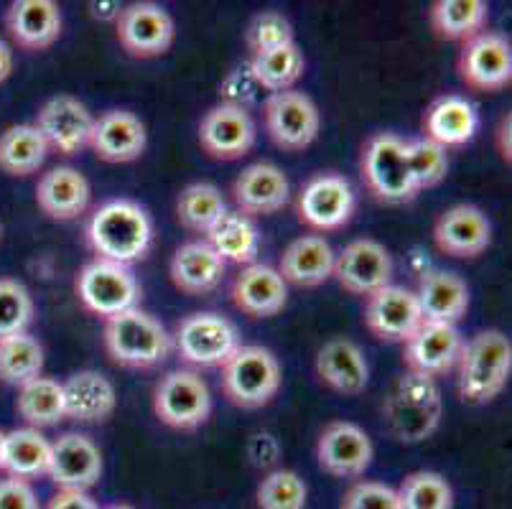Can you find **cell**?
I'll return each mask as SVG.
<instances>
[{
  "label": "cell",
  "mask_w": 512,
  "mask_h": 509,
  "mask_svg": "<svg viewBox=\"0 0 512 509\" xmlns=\"http://www.w3.org/2000/svg\"><path fill=\"white\" fill-rule=\"evenodd\" d=\"M105 509H136V507H130V504H113V507H105Z\"/></svg>",
  "instance_id": "cell-55"
},
{
  "label": "cell",
  "mask_w": 512,
  "mask_h": 509,
  "mask_svg": "<svg viewBox=\"0 0 512 509\" xmlns=\"http://www.w3.org/2000/svg\"><path fill=\"white\" fill-rule=\"evenodd\" d=\"M444 415V400L434 380L406 372L390 387L383 403V420L398 443L416 446L436 433Z\"/></svg>",
  "instance_id": "cell-3"
},
{
  "label": "cell",
  "mask_w": 512,
  "mask_h": 509,
  "mask_svg": "<svg viewBox=\"0 0 512 509\" xmlns=\"http://www.w3.org/2000/svg\"><path fill=\"white\" fill-rule=\"evenodd\" d=\"M258 92L260 87L253 79V74H250L248 64L232 69V72L220 82V102L242 107V110H248V107L258 100Z\"/></svg>",
  "instance_id": "cell-47"
},
{
  "label": "cell",
  "mask_w": 512,
  "mask_h": 509,
  "mask_svg": "<svg viewBox=\"0 0 512 509\" xmlns=\"http://www.w3.org/2000/svg\"><path fill=\"white\" fill-rule=\"evenodd\" d=\"M258 130L248 110L217 102L199 120V146L214 161H240L255 146Z\"/></svg>",
  "instance_id": "cell-16"
},
{
  "label": "cell",
  "mask_w": 512,
  "mask_h": 509,
  "mask_svg": "<svg viewBox=\"0 0 512 509\" xmlns=\"http://www.w3.org/2000/svg\"><path fill=\"white\" fill-rule=\"evenodd\" d=\"M0 509H41L31 482L6 476L0 479Z\"/></svg>",
  "instance_id": "cell-49"
},
{
  "label": "cell",
  "mask_w": 512,
  "mask_h": 509,
  "mask_svg": "<svg viewBox=\"0 0 512 509\" xmlns=\"http://www.w3.org/2000/svg\"><path fill=\"white\" fill-rule=\"evenodd\" d=\"M171 283L186 296H207L222 286L227 263L212 250L207 240H189L176 247L169 263Z\"/></svg>",
  "instance_id": "cell-28"
},
{
  "label": "cell",
  "mask_w": 512,
  "mask_h": 509,
  "mask_svg": "<svg viewBox=\"0 0 512 509\" xmlns=\"http://www.w3.org/2000/svg\"><path fill=\"white\" fill-rule=\"evenodd\" d=\"M423 324L416 293L403 286H385L365 301V326L375 339L406 344Z\"/></svg>",
  "instance_id": "cell-18"
},
{
  "label": "cell",
  "mask_w": 512,
  "mask_h": 509,
  "mask_svg": "<svg viewBox=\"0 0 512 509\" xmlns=\"http://www.w3.org/2000/svg\"><path fill=\"white\" fill-rule=\"evenodd\" d=\"M245 454H248V461L255 469L268 474V471L278 469V464H281L283 448L281 441L271 431H255L245 443Z\"/></svg>",
  "instance_id": "cell-48"
},
{
  "label": "cell",
  "mask_w": 512,
  "mask_h": 509,
  "mask_svg": "<svg viewBox=\"0 0 512 509\" xmlns=\"http://www.w3.org/2000/svg\"><path fill=\"white\" fill-rule=\"evenodd\" d=\"M395 492L400 509H454V489L439 471H413Z\"/></svg>",
  "instance_id": "cell-41"
},
{
  "label": "cell",
  "mask_w": 512,
  "mask_h": 509,
  "mask_svg": "<svg viewBox=\"0 0 512 509\" xmlns=\"http://www.w3.org/2000/svg\"><path fill=\"white\" fill-rule=\"evenodd\" d=\"M64 418L74 423H105L118 408L115 385L97 370H79L62 382Z\"/></svg>",
  "instance_id": "cell-29"
},
{
  "label": "cell",
  "mask_w": 512,
  "mask_h": 509,
  "mask_svg": "<svg viewBox=\"0 0 512 509\" xmlns=\"http://www.w3.org/2000/svg\"><path fill=\"white\" fill-rule=\"evenodd\" d=\"M263 123L276 148L286 153H301L319 138L321 112L306 92H276L265 97Z\"/></svg>",
  "instance_id": "cell-10"
},
{
  "label": "cell",
  "mask_w": 512,
  "mask_h": 509,
  "mask_svg": "<svg viewBox=\"0 0 512 509\" xmlns=\"http://www.w3.org/2000/svg\"><path fill=\"white\" fill-rule=\"evenodd\" d=\"M456 72L469 90L500 92L512 84V44L505 34L482 31L464 41L456 56Z\"/></svg>",
  "instance_id": "cell-13"
},
{
  "label": "cell",
  "mask_w": 512,
  "mask_h": 509,
  "mask_svg": "<svg viewBox=\"0 0 512 509\" xmlns=\"http://www.w3.org/2000/svg\"><path fill=\"white\" fill-rule=\"evenodd\" d=\"M153 415L174 431H197L212 415V392L194 370L166 372L153 387Z\"/></svg>",
  "instance_id": "cell-9"
},
{
  "label": "cell",
  "mask_w": 512,
  "mask_h": 509,
  "mask_svg": "<svg viewBox=\"0 0 512 509\" xmlns=\"http://www.w3.org/2000/svg\"><path fill=\"white\" fill-rule=\"evenodd\" d=\"M334 258L337 252L324 237L301 235L283 250L278 260V273L286 280V286L319 288L332 278Z\"/></svg>",
  "instance_id": "cell-31"
},
{
  "label": "cell",
  "mask_w": 512,
  "mask_h": 509,
  "mask_svg": "<svg viewBox=\"0 0 512 509\" xmlns=\"http://www.w3.org/2000/svg\"><path fill=\"white\" fill-rule=\"evenodd\" d=\"M13 72V49L0 39V84L6 82Z\"/></svg>",
  "instance_id": "cell-53"
},
{
  "label": "cell",
  "mask_w": 512,
  "mask_h": 509,
  "mask_svg": "<svg viewBox=\"0 0 512 509\" xmlns=\"http://www.w3.org/2000/svg\"><path fill=\"white\" fill-rule=\"evenodd\" d=\"M225 212L227 199L222 196L220 186L209 184V181H197V184L184 186L179 199H176L179 224L184 230L194 232V235H207Z\"/></svg>",
  "instance_id": "cell-39"
},
{
  "label": "cell",
  "mask_w": 512,
  "mask_h": 509,
  "mask_svg": "<svg viewBox=\"0 0 512 509\" xmlns=\"http://www.w3.org/2000/svg\"><path fill=\"white\" fill-rule=\"evenodd\" d=\"M403 347H406L403 362H406L408 372L436 382L439 377H446L451 370H456L464 339L456 326L423 321L421 329Z\"/></svg>",
  "instance_id": "cell-20"
},
{
  "label": "cell",
  "mask_w": 512,
  "mask_h": 509,
  "mask_svg": "<svg viewBox=\"0 0 512 509\" xmlns=\"http://www.w3.org/2000/svg\"><path fill=\"white\" fill-rule=\"evenodd\" d=\"M357 196L352 184L344 176L332 174H316L301 186L296 196V214L299 222L306 224L309 230L319 232H337L347 227L355 217Z\"/></svg>",
  "instance_id": "cell-11"
},
{
  "label": "cell",
  "mask_w": 512,
  "mask_h": 509,
  "mask_svg": "<svg viewBox=\"0 0 512 509\" xmlns=\"http://www.w3.org/2000/svg\"><path fill=\"white\" fill-rule=\"evenodd\" d=\"M220 370L222 395L235 408H265L273 403L281 390V362L271 349L260 347V344H240Z\"/></svg>",
  "instance_id": "cell-5"
},
{
  "label": "cell",
  "mask_w": 512,
  "mask_h": 509,
  "mask_svg": "<svg viewBox=\"0 0 512 509\" xmlns=\"http://www.w3.org/2000/svg\"><path fill=\"white\" fill-rule=\"evenodd\" d=\"M49 146L34 123L8 125L0 133V171L8 176H31L44 166Z\"/></svg>",
  "instance_id": "cell-36"
},
{
  "label": "cell",
  "mask_w": 512,
  "mask_h": 509,
  "mask_svg": "<svg viewBox=\"0 0 512 509\" xmlns=\"http://www.w3.org/2000/svg\"><path fill=\"white\" fill-rule=\"evenodd\" d=\"M51 464V441L36 428H16L6 433V446H3V464L0 471H6L13 479H39L49 474Z\"/></svg>",
  "instance_id": "cell-34"
},
{
  "label": "cell",
  "mask_w": 512,
  "mask_h": 509,
  "mask_svg": "<svg viewBox=\"0 0 512 509\" xmlns=\"http://www.w3.org/2000/svg\"><path fill=\"white\" fill-rule=\"evenodd\" d=\"M309 502V487L296 471L273 469L260 479L255 489V504L258 509H306Z\"/></svg>",
  "instance_id": "cell-42"
},
{
  "label": "cell",
  "mask_w": 512,
  "mask_h": 509,
  "mask_svg": "<svg viewBox=\"0 0 512 509\" xmlns=\"http://www.w3.org/2000/svg\"><path fill=\"white\" fill-rule=\"evenodd\" d=\"M46 354L41 342L29 331L0 339V382L21 387L41 377Z\"/></svg>",
  "instance_id": "cell-40"
},
{
  "label": "cell",
  "mask_w": 512,
  "mask_h": 509,
  "mask_svg": "<svg viewBox=\"0 0 512 509\" xmlns=\"http://www.w3.org/2000/svg\"><path fill=\"white\" fill-rule=\"evenodd\" d=\"M44 509H100L90 492H72V489H59L54 497L49 499Z\"/></svg>",
  "instance_id": "cell-50"
},
{
  "label": "cell",
  "mask_w": 512,
  "mask_h": 509,
  "mask_svg": "<svg viewBox=\"0 0 512 509\" xmlns=\"http://www.w3.org/2000/svg\"><path fill=\"white\" fill-rule=\"evenodd\" d=\"M171 342L186 367L212 370L222 367L240 347V331L217 311H194L176 324Z\"/></svg>",
  "instance_id": "cell-7"
},
{
  "label": "cell",
  "mask_w": 512,
  "mask_h": 509,
  "mask_svg": "<svg viewBox=\"0 0 512 509\" xmlns=\"http://www.w3.org/2000/svg\"><path fill=\"white\" fill-rule=\"evenodd\" d=\"M230 298L240 314L250 319H271L288 303V286L278 268L265 263H250L240 268L230 286Z\"/></svg>",
  "instance_id": "cell-23"
},
{
  "label": "cell",
  "mask_w": 512,
  "mask_h": 509,
  "mask_svg": "<svg viewBox=\"0 0 512 509\" xmlns=\"http://www.w3.org/2000/svg\"><path fill=\"white\" fill-rule=\"evenodd\" d=\"M490 18V6L484 0H434L428 8V23L439 39L464 41L482 34Z\"/></svg>",
  "instance_id": "cell-35"
},
{
  "label": "cell",
  "mask_w": 512,
  "mask_h": 509,
  "mask_svg": "<svg viewBox=\"0 0 512 509\" xmlns=\"http://www.w3.org/2000/svg\"><path fill=\"white\" fill-rule=\"evenodd\" d=\"M85 237L97 258L130 268L151 252L153 219L133 199H107L87 219Z\"/></svg>",
  "instance_id": "cell-1"
},
{
  "label": "cell",
  "mask_w": 512,
  "mask_h": 509,
  "mask_svg": "<svg viewBox=\"0 0 512 509\" xmlns=\"http://www.w3.org/2000/svg\"><path fill=\"white\" fill-rule=\"evenodd\" d=\"M0 235H3V227H0Z\"/></svg>",
  "instance_id": "cell-56"
},
{
  "label": "cell",
  "mask_w": 512,
  "mask_h": 509,
  "mask_svg": "<svg viewBox=\"0 0 512 509\" xmlns=\"http://www.w3.org/2000/svg\"><path fill=\"white\" fill-rule=\"evenodd\" d=\"M36 306L29 288L13 278H0V339L23 334L34 321Z\"/></svg>",
  "instance_id": "cell-44"
},
{
  "label": "cell",
  "mask_w": 512,
  "mask_h": 509,
  "mask_svg": "<svg viewBox=\"0 0 512 509\" xmlns=\"http://www.w3.org/2000/svg\"><path fill=\"white\" fill-rule=\"evenodd\" d=\"M3 446H6V433L0 431V464H3Z\"/></svg>",
  "instance_id": "cell-54"
},
{
  "label": "cell",
  "mask_w": 512,
  "mask_h": 509,
  "mask_svg": "<svg viewBox=\"0 0 512 509\" xmlns=\"http://www.w3.org/2000/svg\"><path fill=\"white\" fill-rule=\"evenodd\" d=\"M360 176L367 194L383 204H408L418 196L406 163V140L395 133L367 138L360 156Z\"/></svg>",
  "instance_id": "cell-6"
},
{
  "label": "cell",
  "mask_w": 512,
  "mask_h": 509,
  "mask_svg": "<svg viewBox=\"0 0 512 509\" xmlns=\"http://www.w3.org/2000/svg\"><path fill=\"white\" fill-rule=\"evenodd\" d=\"M62 8L54 0H13L6 11V31L21 51H46L62 36Z\"/></svg>",
  "instance_id": "cell-25"
},
{
  "label": "cell",
  "mask_w": 512,
  "mask_h": 509,
  "mask_svg": "<svg viewBox=\"0 0 512 509\" xmlns=\"http://www.w3.org/2000/svg\"><path fill=\"white\" fill-rule=\"evenodd\" d=\"M375 446L357 423L332 420L316 438V461L319 469L334 479H357L370 469Z\"/></svg>",
  "instance_id": "cell-15"
},
{
  "label": "cell",
  "mask_w": 512,
  "mask_h": 509,
  "mask_svg": "<svg viewBox=\"0 0 512 509\" xmlns=\"http://www.w3.org/2000/svg\"><path fill=\"white\" fill-rule=\"evenodd\" d=\"M34 125L41 133V138L46 140L49 151L69 158L90 146L95 115L77 97L57 95L41 105Z\"/></svg>",
  "instance_id": "cell-17"
},
{
  "label": "cell",
  "mask_w": 512,
  "mask_h": 509,
  "mask_svg": "<svg viewBox=\"0 0 512 509\" xmlns=\"http://www.w3.org/2000/svg\"><path fill=\"white\" fill-rule=\"evenodd\" d=\"M115 36L133 59H158L174 46L176 23L164 6L153 0L128 3L115 21Z\"/></svg>",
  "instance_id": "cell-12"
},
{
  "label": "cell",
  "mask_w": 512,
  "mask_h": 509,
  "mask_svg": "<svg viewBox=\"0 0 512 509\" xmlns=\"http://www.w3.org/2000/svg\"><path fill=\"white\" fill-rule=\"evenodd\" d=\"M204 240L212 245V250L220 255L225 263L245 265L258 263L260 250V232L255 219L245 217L237 209H227L220 217V222L214 224L212 230L204 235Z\"/></svg>",
  "instance_id": "cell-33"
},
{
  "label": "cell",
  "mask_w": 512,
  "mask_h": 509,
  "mask_svg": "<svg viewBox=\"0 0 512 509\" xmlns=\"http://www.w3.org/2000/svg\"><path fill=\"white\" fill-rule=\"evenodd\" d=\"M459 398L469 405H487L507 387L512 375V342L500 329H484L464 342L456 362Z\"/></svg>",
  "instance_id": "cell-2"
},
{
  "label": "cell",
  "mask_w": 512,
  "mask_h": 509,
  "mask_svg": "<svg viewBox=\"0 0 512 509\" xmlns=\"http://www.w3.org/2000/svg\"><path fill=\"white\" fill-rule=\"evenodd\" d=\"M316 377L339 395H362L370 382V364L360 344L347 336H334L321 344L314 362Z\"/></svg>",
  "instance_id": "cell-26"
},
{
  "label": "cell",
  "mask_w": 512,
  "mask_h": 509,
  "mask_svg": "<svg viewBox=\"0 0 512 509\" xmlns=\"http://www.w3.org/2000/svg\"><path fill=\"white\" fill-rule=\"evenodd\" d=\"M232 202L245 217H271L291 202V184L276 163L258 161L232 181Z\"/></svg>",
  "instance_id": "cell-22"
},
{
  "label": "cell",
  "mask_w": 512,
  "mask_h": 509,
  "mask_svg": "<svg viewBox=\"0 0 512 509\" xmlns=\"http://www.w3.org/2000/svg\"><path fill=\"white\" fill-rule=\"evenodd\" d=\"M495 148L502 161L510 166L512 163V112H505L495 128Z\"/></svg>",
  "instance_id": "cell-51"
},
{
  "label": "cell",
  "mask_w": 512,
  "mask_h": 509,
  "mask_svg": "<svg viewBox=\"0 0 512 509\" xmlns=\"http://www.w3.org/2000/svg\"><path fill=\"white\" fill-rule=\"evenodd\" d=\"M87 8H90V16L95 21L115 23L123 11V3L120 0H92V3H87Z\"/></svg>",
  "instance_id": "cell-52"
},
{
  "label": "cell",
  "mask_w": 512,
  "mask_h": 509,
  "mask_svg": "<svg viewBox=\"0 0 512 509\" xmlns=\"http://www.w3.org/2000/svg\"><path fill=\"white\" fill-rule=\"evenodd\" d=\"M332 278L352 296H372L393 280V255L383 242L360 237L344 245L334 258Z\"/></svg>",
  "instance_id": "cell-14"
},
{
  "label": "cell",
  "mask_w": 512,
  "mask_h": 509,
  "mask_svg": "<svg viewBox=\"0 0 512 509\" xmlns=\"http://www.w3.org/2000/svg\"><path fill=\"white\" fill-rule=\"evenodd\" d=\"M293 41V26L283 13L278 11H263L248 23L245 31V46H248L250 56L271 51L276 46L291 44Z\"/></svg>",
  "instance_id": "cell-45"
},
{
  "label": "cell",
  "mask_w": 512,
  "mask_h": 509,
  "mask_svg": "<svg viewBox=\"0 0 512 509\" xmlns=\"http://www.w3.org/2000/svg\"><path fill=\"white\" fill-rule=\"evenodd\" d=\"M248 69L250 74H253L255 82H258L260 90L276 95V92L293 90V84L304 77L306 59L304 51L299 49V44L291 41V44L276 46V49L271 51L250 56Z\"/></svg>",
  "instance_id": "cell-37"
},
{
  "label": "cell",
  "mask_w": 512,
  "mask_h": 509,
  "mask_svg": "<svg viewBox=\"0 0 512 509\" xmlns=\"http://www.w3.org/2000/svg\"><path fill=\"white\" fill-rule=\"evenodd\" d=\"M418 306L423 321L456 326L469 311V288L462 278L449 270H428L418 280Z\"/></svg>",
  "instance_id": "cell-32"
},
{
  "label": "cell",
  "mask_w": 512,
  "mask_h": 509,
  "mask_svg": "<svg viewBox=\"0 0 512 509\" xmlns=\"http://www.w3.org/2000/svg\"><path fill=\"white\" fill-rule=\"evenodd\" d=\"M92 186L74 166L49 168L36 184V204L54 222H72L90 209Z\"/></svg>",
  "instance_id": "cell-27"
},
{
  "label": "cell",
  "mask_w": 512,
  "mask_h": 509,
  "mask_svg": "<svg viewBox=\"0 0 512 509\" xmlns=\"http://www.w3.org/2000/svg\"><path fill=\"white\" fill-rule=\"evenodd\" d=\"M148 133L143 120L130 110H107L95 118L90 148L105 163H133L143 156Z\"/></svg>",
  "instance_id": "cell-24"
},
{
  "label": "cell",
  "mask_w": 512,
  "mask_h": 509,
  "mask_svg": "<svg viewBox=\"0 0 512 509\" xmlns=\"http://www.w3.org/2000/svg\"><path fill=\"white\" fill-rule=\"evenodd\" d=\"M339 509H400L395 487L383 482H355L344 492Z\"/></svg>",
  "instance_id": "cell-46"
},
{
  "label": "cell",
  "mask_w": 512,
  "mask_h": 509,
  "mask_svg": "<svg viewBox=\"0 0 512 509\" xmlns=\"http://www.w3.org/2000/svg\"><path fill=\"white\" fill-rule=\"evenodd\" d=\"M434 242L446 258L474 260L490 247L492 224L474 204H454L436 219Z\"/></svg>",
  "instance_id": "cell-21"
},
{
  "label": "cell",
  "mask_w": 512,
  "mask_h": 509,
  "mask_svg": "<svg viewBox=\"0 0 512 509\" xmlns=\"http://www.w3.org/2000/svg\"><path fill=\"white\" fill-rule=\"evenodd\" d=\"M102 469L105 461L100 446L85 433H62L57 441H51V464L46 476L54 487L90 492L100 484Z\"/></svg>",
  "instance_id": "cell-19"
},
{
  "label": "cell",
  "mask_w": 512,
  "mask_h": 509,
  "mask_svg": "<svg viewBox=\"0 0 512 509\" xmlns=\"http://www.w3.org/2000/svg\"><path fill=\"white\" fill-rule=\"evenodd\" d=\"M79 303L100 319H113V316L138 308L143 298V288L138 283L136 273L128 265L110 263V260H90L82 265L74 280Z\"/></svg>",
  "instance_id": "cell-8"
},
{
  "label": "cell",
  "mask_w": 512,
  "mask_h": 509,
  "mask_svg": "<svg viewBox=\"0 0 512 509\" xmlns=\"http://www.w3.org/2000/svg\"><path fill=\"white\" fill-rule=\"evenodd\" d=\"M102 344L110 362L125 370H153L174 352L166 326L141 306L105 319Z\"/></svg>",
  "instance_id": "cell-4"
},
{
  "label": "cell",
  "mask_w": 512,
  "mask_h": 509,
  "mask_svg": "<svg viewBox=\"0 0 512 509\" xmlns=\"http://www.w3.org/2000/svg\"><path fill=\"white\" fill-rule=\"evenodd\" d=\"M16 413L26 426L36 428V431L59 426L62 420H67L64 418L62 382L41 375L18 387Z\"/></svg>",
  "instance_id": "cell-38"
},
{
  "label": "cell",
  "mask_w": 512,
  "mask_h": 509,
  "mask_svg": "<svg viewBox=\"0 0 512 509\" xmlns=\"http://www.w3.org/2000/svg\"><path fill=\"white\" fill-rule=\"evenodd\" d=\"M421 128L423 138L434 140L446 151L467 146L479 130L477 107L462 95H441L426 107Z\"/></svg>",
  "instance_id": "cell-30"
},
{
  "label": "cell",
  "mask_w": 512,
  "mask_h": 509,
  "mask_svg": "<svg viewBox=\"0 0 512 509\" xmlns=\"http://www.w3.org/2000/svg\"><path fill=\"white\" fill-rule=\"evenodd\" d=\"M406 163L408 174H411L413 186L421 194L423 189H434L446 179L449 171V156L446 148L428 138H411L406 140Z\"/></svg>",
  "instance_id": "cell-43"
}]
</instances>
